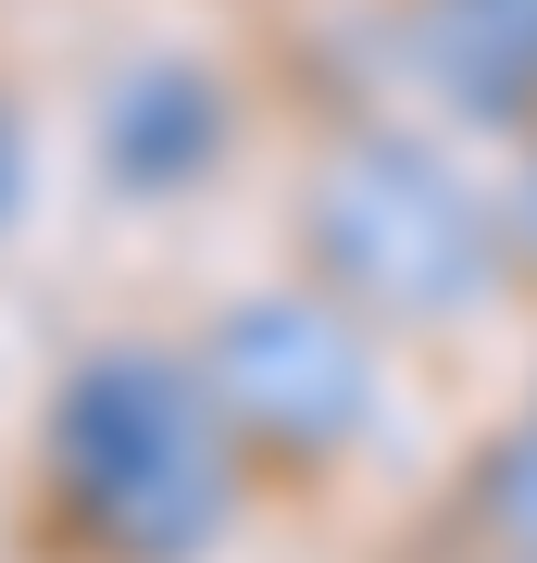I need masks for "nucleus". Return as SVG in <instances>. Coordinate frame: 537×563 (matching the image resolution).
Instances as JSON below:
<instances>
[{"label": "nucleus", "instance_id": "f257e3e1", "mask_svg": "<svg viewBox=\"0 0 537 563\" xmlns=\"http://www.w3.org/2000/svg\"><path fill=\"white\" fill-rule=\"evenodd\" d=\"M51 476L113 563H188L225 539V413L188 351L113 339L51 388Z\"/></svg>", "mask_w": 537, "mask_h": 563}, {"label": "nucleus", "instance_id": "f03ea898", "mask_svg": "<svg viewBox=\"0 0 537 563\" xmlns=\"http://www.w3.org/2000/svg\"><path fill=\"white\" fill-rule=\"evenodd\" d=\"M300 251L362 325H476L500 288V213L400 125H350L313 163Z\"/></svg>", "mask_w": 537, "mask_h": 563}, {"label": "nucleus", "instance_id": "7ed1b4c3", "mask_svg": "<svg viewBox=\"0 0 537 563\" xmlns=\"http://www.w3.org/2000/svg\"><path fill=\"white\" fill-rule=\"evenodd\" d=\"M188 363L213 388L225 439H262L288 463H338L376 426V325L338 288H238Z\"/></svg>", "mask_w": 537, "mask_h": 563}, {"label": "nucleus", "instance_id": "20e7f679", "mask_svg": "<svg viewBox=\"0 0 537 563\" xmlns=\"http://www.w3.org/2000/svg\"><path fill=\"white\" fill-rule=\"evenodd\" d=\"M213 151H225V88L200 63H138L100 101V176H125V188H188Z\"/></svg>", "mask_w": 537, "mask_h": 563}, {"label": "nucleus", "instance_id": "39448f33", "mask_svg": "<svg viewBox=\"0 0 537 563\" xmlns=\"http://www.w3.org/2000/svg\"><path fill=\"white\" fill-rule=\"evenodd\" d=\"M476 539H488V563H537V413L500 426L476 463Z\"/></svg>", "mask_w": 537, "mask_h": 563}, {"label": "nucleus", "instance_id": "423d86ee", "mask_svg": "<svg viewBox=\"0 0 537 563\" xmlns=\"http://www.w3.org/2000/svg\"><path fill=\"white\" fill-rule=\"evenodd\" d=\"M13 201H25V139L0 125V225H13Z\"/></svg>", "mask_w": 537, "mask_h": 563}]
</instances>
